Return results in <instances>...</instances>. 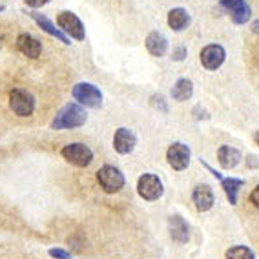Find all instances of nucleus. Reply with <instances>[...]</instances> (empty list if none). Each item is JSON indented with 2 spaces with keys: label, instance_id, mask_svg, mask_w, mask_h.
Masks as SVG:
<instances>
[{
  "label": "nucleus",
  "instance_id": "obj_1",
  "mask_svg": "<svg viewBox=\"0 0 259 259\" xmlns=\"http://www.w3.org/2000/svg\"><path fill=\"white\" fill-rule=\"evenodd\" d=\"M88 113L79 102H68L64 108H60L59 113L50 122L51 130H75L86 124Z\"/></svg>",
  "mask_w": 259,
  "mask_h": 259
},
{
  "label": "nucleus",
  "instance_id": "obj_2",
  "mask_svg": "<svg viewBox=\"0 0 259 259\" xmlns=\"http://www.w3.org/2000/svg\"><path fill=\"white\" fill-rule=\"evenodd\" d=\"M97 183L106 194H117L124 188L126 179L119 168L111 166V164H104L97 170Z\"/></svg>",
  "mask_w": 259,
  "mask_h": 259
},
{
  "label": "nucleus",
  "instance_id": "obj_3",
  "mask_svg": "<svg viewBox=\"0 0 259 259\" xmlns=\"http://www.w3.org/2000/svg\"><path fill=\"white\" fill-rule=\"evenodd\" d=\"M75 102H79L84 108H101L102 106V92L92 82H77L71 90Z\"/></svg>",
  "mask_w": 259,
  "mask_h": 259
},
{
  "label": "nucleus",
  "instance_id": "obj_4",
  "mask_svg": "<svg viewBox=\"0 0 259 259\" xmlns=\"http://www.w3.org/2000/svg\"><path fill=\"white\" fill-rule=\"evenodd\" d=\"M137 194L144 201H159L164 194V185L155 174H143L137 181Z\"/></svg>",
  "mask_w": 259,
  "mask_h": 259
},
{
  "label": "nucleus",
  "instance_id": "obj_5",
  "mask_svg": "<svg viewBox=\"0 0 259 259\" xmlns=\"http://www.w3.org/2000/svg\"><path fill=\"white\" fill-rule=\"evenodd\" d=\"M60 155L66 161L73 164L77 168H86L92 164L93 161V152L90 146H86L84 143H70L66 144L64 148L60 150Z\"/></svg>",
  "mask_w": 259,
  "mask_h": 259
},
{
  "label": "nucleus",
  "instance_id": "obj_6",
  "mask_svg": "<svg viewBox=\"0 0 259 259\" xmlns=\"http://www.w3.org/2000/svg\"><path fill=\"white\" fill-rule=\"evenodd\" d=\"M57 26L62 29L66 37L73 38V40H84L86 38V28H84L82 20L71 11H60L57 17Z\"/></svg>",
  "mask_w": 259,
  "mask_h": 259
},
{
  "label": "nucleus",
  "instance_id": "obj_7",
  "mask_svg": "<svg viewBox=\"0 0 259 259\" xmlns=\"http://www.w3.org/2000/svg\"><path fill=\"white\" fill-rule=\"evenodd\" d=\"M10 108L15 115L29 117L35 111V97L28 90L15 88L10 92Z\"/></svg>",
  "mask_w": 259,
  "mask_h": 259
},
{
  "label": "nucleus",
  "instance_id": "obj_8",
  "mask_svg": "<svg viewBox=\"0 0 259 259\" xmlns=\"http://www.w3.org/2000/svg\"><path fill=\"white\" fill-rule=\"evenodd\" d=\"M225 59H227V51H225L223 46H219V44H208V46H204L199 55L201 64H203L204 70H208V71L219 70V68L225 64Z\"/></svg>",
  "mask_w": 259,
  "mask_h": 259
},
{
  "label": "nucleus",
  "instance_id": "obj_9",
  "mask_svg": "<svg viewBox=\"0 0 259 259\" xmlns=\"http://www.w3.org/2000/svg\"><path fill=\"white\" fill-rule=\"evenodd\" d=\"M190 155H192V152H190L188 144L185 143H174L166 150V161L176 171H183L188 168Z\"/></svg>",
  "mask_w": 259,
  "mask_h": 259
},
{
  "label": "nucleus",
  "instance_id": "obj_10",
  "mask_svg": "<svg viewBox=\"0 0 259 259\" xmlns=\"http://www.w3.org/2000/svg\"><path fill=\"white\" fill-rule=\"evenodd\" d=\"M219 4L228 11L230 19L237 26H243L252 17V8L246 4V0H219Z\"/></svg>",
  "mask_w": 259,
  "mask_h": 259
},
{
  "label": "nucleus",
  "instance_id": "obj_11",
  "mask_svg": "<svg viewBox=\"0 0 259 259\" xmlns=\"http://www.w3.org/2000/svg\"><path fill=\"white\" fill-rule=\"evenodd\" d=\"M168 232H170L171 241H176L179 245H186L190 241V225L179 213L170 215V219H168Z\"/></svg>",
  "mask_w": 259,
  "mask_h": 259
},
{
  "label": "nucleus",
  "instance_id": "obj_12",
  "mask_svg": "<svg viewBox=\"0 0 259 259\" xmlns=\"http://www.w3.org/2000/svg\"><path fill=\"white\" fill-rule=\"evenodd\" d=\"M135 144H137V137L132 130L128 128H119L115 130V135H113V150L120 155H128L135 150Z\"/></svg>",
  "mask_w": 259,
  "mask_h": 259
},
{
  "label": "nucleus",
  "instance_id": "obj_13",
  "mask_svg": "<svg viewBox=\"0 0 259 259\" xmlns=\"http://www.w3.org/2000/svg\"><path fill=\"white\" fill-rule=\"evenodd\" d=\"M26 15H29L35 22H37V26L42 29V31H46L48 35H51L53 38H57V40H60L62 44H66V46H70L71 44V38L70 37H66L64 33H62V29L60 28H57L55 24L51 22L50 19H48L46 15H42V13H37V11H29V13H26Z\"/></svg>",
  "mask_w": 259,
  "mask_h": 259
},
{
  "label": "nucleus",
  "instance_id": "obj_14",
  "mask_svg": "<svg viewBox=\"0 0 259 259\" xmlns=\"http://www.w3.org/2000/svg\"><path fill=\"white\" fill-rule=\"evenodd\" d=\"M192 201L199 212H208L215 203V195L208 185H197L192 192Z\"/></svg>",
  "mask_w": 259,
  "mask_h": 259
},
{
  "label": "nucleus",
  "instance_id": "obj_15",
  "mask_svg": "<svg viewBox=\"0 0 259 259\" xmlns=\"http://www.w3.org/2000/svg\"><path fill=\"white\" fill-rule=\"evenodd\" d=\"M17 50L28 59H38L42 53V44L29 33H20L17 37Z\"/></svg>",
  "mask_w": 259,
  "mask_h": 259
},
{
  "label": "nucleus",
  "instance_id": "obj_16",
  "mask_svg": "<svg viewBox=\"0 0 259 259\" xmlns=\"http://www.w3.org/2000/svg\"><path fill=\"white\" fill-rule=\"evenodd\" d=\"M243 159L241 152L234 146H228V144H223L221 148L218 150V162L223 170H234Z\"/></svg>",
  "mask_w": 259,
  "mask_h": 259
},
{
  "label": "nucleus",
  "instance_id": "obj_17",
  "mask_svg": "<svg viewBox=\"0 0 259 259\" xmlns=\"http://www.w3.org/2000/svg\"><path fill=\"white\" fill-rule=\"evenodd\" d=\"M221 183V188L227 195V199L230 204H237V199H239V190L245 186V179H239V177H225L223 176L219 179Z\"/></svg>",
  "mask_w": 259,
  "mask_h": 259
},
{
  "label": "nucleus",
  "instance_id": "obj_18",
  "mask_svg": "<svg viewBox=\"0 0 259 259\" xmlns=\"http://www.w3.org/2000/svg\"><path fill=\"white\" fill-rule=\"evenodd\" d=\"M168 26H170L171 31H185L186 28L190 26V22H192V17H190V13L185 10V8H174V10H170V13H168Z\"/></svg>",
  "mask_w": 259,
  "mask_h": 259
},
{
  "label": "nucleus",
  "instance_id": "obj_19",
  "mask_svg": "<svg viewBox=\"0 0 259 259\" xmlns=\"http://www.w3.org/2000/svg\"><path fill=\"white\" fill-rule=\"evenodd\" d=\"M144 44H146V50L150 51V55H153V57H164L166 55L168 40L162 33H159V31L148 33V37H146Z\"/></svg>",
  "mask_w": 259,
  "mask_h": 259
},
{
  "label": "nucleus",
  "instance_id": "obj_20",
  "mask_svg": "<svg viewBox=\"0 0 259 259\" xmlns=\"http://www.w3.org/2000/svg\"><path fill=\"white\" fill-rule=\"evenodd\" d=\"M194 95V82L190 79H179L171 88V97L177 102H185Z\"/></svg>",
  "mask_w": 259,
  "mask_h": 259
},
{
  "label": "nucleus",
  "instance_id": "obj_21",
  "mask_svg": "<svg viewBox=\"0 0 259 259\" xmlns=\"http://www.w3.org/2000/svg\"><path fill=\"white\" fill-rule=\"evenodd\" d=\"M227 259H255L254 250L248 248L245 245H236L232 246V248L227 250V254H225Z\"/></svg>",
  "mask_w": 259,
  "mask_h": 259
},
{
  "label": "nucleus",
  "instance_id": "obj_22",
  "mask_svg": "<svg viewBox=\"0 0 259 259\" xmlns=\"http://www.w3.org/2000/svg\"><path fill=\"white\" fill-rule=\"evenodd\" d=\"M150 102H152L153 108L161 110L162 113H168V104H166V101H164V97H162V95H152Z\"/></svg>",
  "mask_w": 259,
  "mask_h": 259
},
{
  "label": "nucleus",
  "instance_id": "obj_23",
  "mask_svg": "<svg viewBox=\"0 0 259 259\" xmlns=\"http://www.w3.org/2000/svg\"><path fill=\"white\" fill-rule=\"evenodd\" d=\"M186 57H188V50L185 46H176L174 51H171V59L176 60V62H183Z\"/></svg>",
  "mask_w": 259,
  "mask_h": 259
},
{
  "label": "nucleus",
  "instance_id": "obj_24",
  "mask_svg": "<svg viewBox=\"0 0 259 259\" xmlns=\"http://www.w3.org/2000/svg\"><path fill=\"white\" fill-rule=\"evenodd\" d=\"M48 254L53 259H71V252H68V250H64V248H50Z\"/></svg>",
  "mask_w": 259,
  "mask_h": 259
},
{
  "label": "nucleus",
  "instance_id": "obj_25",
  "mask_svg": "<svg viewBox=\"0 0 259 259\" xmlns=\"http://www.w3.org/2000/svg\"><path fill=\"white\" fill-rule=\"evenodd\" d=\"M192 113H194V117H195L197 120H208V119H210V113H208L206 110H204V108L201 106V104H199V106H195Z\"/></svg>",
  "mask_w": 259,
  "mask_h": 259
},
{
  "label": "nucleus",
  "instance_id": "obj_26",
  "mask_svg": "<svg viewBox=\"0 0 259 259\" xmlns=\"http://www.w3.org/2000/svg\"><path fill=\"white\" fill-rule=\"evenodd\" d=\"M51 0H24V4L28 6V8H31V10H38V8H42V6L50 4Z\"/></svg>",
  "mask_w": 259,
  "mask_h": 259
},
{
  "label": "nucleus",
  "instance_id": "obj_27",
  "mask_svg": "<svg viewBox=\"0 0 259 259\" xmlns=\"http://www.w3.org/2000/svg\"><path fill=\"white\" fill-rule=\"evenodd\" d=\"M248 199H250V203L254 204L255 208L259 210V185L255 186V188L252 190V192H250V197H248Z\"/></svg>",
  "mask_w": 259,
  "mask_h": 259
},
{
  "label": "nucleus",
  "instance_id": "obj_28",
  "mask_svg": "<svg viewBox=\"0 0 259 259\" xmlns=\"http://www.w3.org/2000/svg\"><path fill=\"white\" fill-rule=\"evenodd\" d=\"M246 164H248V168H259V162L255 161L254 155H250V157L246 159Z\"/></svg>",
  "mask_w": 259,
  "mask_h": 259
},
{
  "label": "nucleus",
  "instance_id": "obj_29",
  "mask_svg": "<svg viewBox=\"0 0 259 259\" xmlns=\"http://www.w3.org/2000/svg\"><path fill=\"white\" fill-rule=\"evenodd\" d=\"M252 31H254V33H259V19L252 22Z\"/></svg>",
  "mask_w": 259,
  "mask_h": 259
},
{
  "label": "nucleus",
  "instance_id": "obj_30",
  "mask_svg": "<svg viewBox=\"0 0 259 259\" xmlns=\"http://www.w3.org/2000/svg\"><path fill=\"white\" fill-rule=\"evenodd\" d=\"M254 143L259 146V130H257V132H255V134H254Z\"/></svg>",
  "mask_w": 259,
  "mask_h": 259
},
{
  "label": "nucleus",
  "instance_id": "obj_31",
  "mask_svg": "<svg viewBox=\"0 0 259 259\" xmlns=\"http://www.w3.org/2000/svg\"><path fill=\"white\" fill-rule=\"evenodd\" d=\"M6 10V8H4V6H0V13H2V11H4Z\"/></svg>",
  "mask_w": 259,
  "mask_h": 259
},
{
  "label": "nucleus",
  "instance_id": "obj_32",
  "mask_svg": "<svg viewBox=\"0 0 259 259\" xmlns=\"http://www.w3.org/2000/svg\"><path fill=\"white\" fill-rule=\"evenodd\" d=\"M0 48H2V38H0Z\"/></svg>",
  "mask_w": 259,
  "mask_h": 259
}]
</instances>
